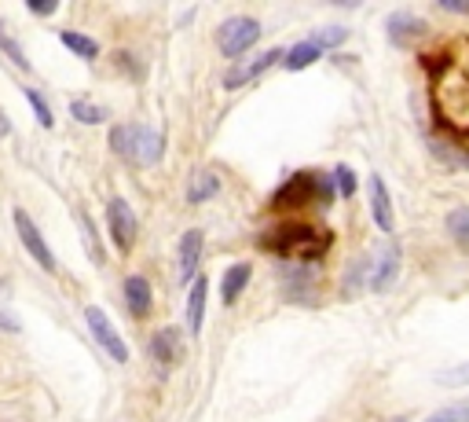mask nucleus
I'll return each mask as SVG.
<instances>
[{
    "label": "nucleus",
    "mask_w": 469,
    "mask_h": 422,
    "mask_svg": "<svg viewBox=\"0 0 469 422\" xmlns=\"http://www.w3.org/2000/svg\"><path fill=\"white\" fill-rule=\"evenodd\" d=\"M110 147L122 154L125 162L158 166L161 162V151H165V140H161V133H154L147 125H117L110 133Z\"/></svg>",
    "instance_id": "f257e3e1"
},
{
    "label": "nucleus",
    "mask_w": 469,
    "mask_h": 422,
    "mask_svg": "<svg viewBox=\"0 0 469 422\" xmlns=\"http://www.w3.org/2000/svg\"><path fill=\"white\" fill-rule=\"evenodd\" d=\"M257 37H261V23H257V19L234 15V19H227V23L220 26L216 44H220V51H224L227 60H239V56H246V51L257 44Z\"/></svg>",
    "instance_id": "f03ea898"
},
{
    "label": "nucleus",
    "mask_w": 469,
    "mask_h": 422,
    "mask_svg": "<svg viewBox=\"0 0 469 422\" xmlns=\"http://www.w3.org/2000/svg\"><path fill=\"white\" fill-rule=\"evenodd\" d=\"M85 324H88L96 345H99L114 363H125V360H129V345H125V338L117 335V327L110 324V316H106L99 305H88V308H85Z\"/></svg>",
    "instance_id": "7ed1b4c3"
},
{
    "label": "nucleus",
    "mask_w": 469,
    "mask_h": 422,
    "mask_svg": "<svg viewBox=\"0 0 469 422\" xmlns=\"http://www.w3.org/2000/svg\"><path fill=\"white\" fill-rule=\"evenodd\" d=\"M279 239H264V246L268 250H279L282 257H301V261H316L326 246H312V228H305V225H290V228H282V232H275Z\"/></svg>",
    "instance_id": "20e7f679"
},
{
    "label": "nucleus",
    "mask_w": 469,
    "mask_h": 422,
    "mask_svg": "<svg viewBox=\"0 0 469 422\" xmlns=\"http://www.w3.org/2000/svg\"><path fill=\"white\" fill-rule=\"evenodd\" d=\"M400 276V246L396 243H385L371 261H367V272H363V283H367V290H374V294H382V290H389L392 287V280Z\"/></svg>",
    "instance_id": "39448f33"
},
{
    "label": "nucleus",
    "mask_w": 469,
    "mask_h": 422,
    "mask_svg": "<svg viewBox=\"0 0 469 422\" xmlns=\"http://www.w3.org/2000/svg\"><path fill=\"white\" fill-rule=\"evenodd\" d=\"M106 228L114 235L117 250H122V253L133 250V243H136V214H133V206L125 198H110V206H106Z\"/></svg>",
    "instance_id": "423d86ee"
},
{
    "label": "nucleus",
    "mask_w": 469,
    "mask_h": 422,
    "mask_svg": "<svg viewBox=\"0 0 469 422\" xmlns=\"http://www.w3.org/2000/svg\"><path fill=\"white\" fill-rule=\"evenodd\" d=\"M12 221H15V232H19L23 246L30 250V257L37 261V265H41L44 272H55V253H51V246L44 243L41 228L30 221V214H26V209H15V214H12Z\"/></svg>",
    "instance_id": "0eeeda50"
},
{
    "label": "nucleus",
    "mask_w": 469,
    "mask_h": 422,
    "mask_svg": "<svg viewBox=\"0 0 469 422\" xmlns=\"http://www.w3.org/2000/svg\"><path fill=\"white\" fill-rule=\"evenodd\" d=\"M202 250H206V235H202L198 228L184 232V239H180V280H184V283H191V276L198 272Z\"/></svg>",
    "instance_id": "6e6552de"
},
{
    "label": "nucleus",
    "mask_w": 469,
    "mask_h": 422,
    "mask_svg": "<svg viewBox=\"0 0 469 422\" xmlns=\"http://www.w3.org/2000/svg\"><path fill=\"white\" fill-rule=\"evenodd\" d=\"M151 356H154V363H161V367L180 363V356H184V342H180V335H176L172 327L158 331V335L151 338Z\"/></svg>",
    "instance_id": "1a4fd4ad"
},
{
    "label": "nucleus",
    "mask_w": 469,
    "mask_h": 422,
    "mask_svg": "<svg viewBox=\"0 0 469 422\" xmlns=\"http://www.w3.org/2000/svg\"><path fill=\"white\" fill-rule=\"evenodd\" d=\"M279 60H286V51H279V48H271V51H264V56H257L253 63H246V67H239V70H231L227 78H224V85L227 88H239V85H246V81H253V78H261L268 67H275Z\"/></svg>",
    "instance_id": "9d476101"
},
{
    "label": "nucleus",
    "mask_w": 469,
    "mask_h": 422,
    "mask_svg": "<svg viewBox=\"0 0 469 422\" xmlns=\"http://www.w3.org/2000/svg\"><path fill=\"white\" fill-rule=\"evenodd\" d=\"M371 214H374V225L382 232H392L396 221H392V198H389V188L382 177H371Z\"/></svg>",
    "instance_id": "9b49d317"
},
{
    "label": "nucleus",
    "mask_w": 469,
    "mask_h": 422,
    "mask_svg": "<svg viewBox=\"0 0 469 422\" xmlns=\"http://www.w3.org/2000/svg\"><path fill=\"white\" fill-rule=\"evenodd\" d=\"M389 37L396 41V44H407L410 37H418L422 30H426V23L418 19V15H410V12H396V15H389Z\"/></svg>",
    "instance_id": "f8f14e48"
},
{
    "label": "nucleus",
    "mask_w": 469,
    "mask_h": 422,
    "mask_svg": "<svg viewBox=\"0 0 469 422\" xmlns=\"http://www.w3.org/2000/svg\"><path fill=\"white\" fill-rule=\"evenodd\" d=\"M206 294H209V283H206V280H195V283H191V294H188V327H191V335H202Z\"/></svg>",
    "instance_id": "ddd939ff"
},
{
    "label": "nucleus",
    "mask_w": 469,
    "mask_h": 422,
    "mask_svg": "<svg viewBox=\"0 0 469 422\" xmlns=\"http://www.w3.org/2000/svg\"><path fill=\"white\" fill-rule=\"evenodd\" d=\"M125 301H129V312L133 316H147L151 312V283L143 276H129L125 280Z\"/></svg>",
    "instance_id": "4468645a"
},
{
    "label": "nucleus",
    "mask_w": 469,
    "mask_h": 422,
    "mask_svg": "<svg viewBox=\"0 0 469 422\" xmlns=\"http://www.w3.org/2000/svg\"><path fill=\"white\" fill-rule=\"evenodd\" d=\"M216 191H220V177H216V173H209V170H202V173H195V177H191V184H188V202H191V206H198V202L213 198Z\"/></svg>",
    "instance_id": "2eb2a0df"
},
{
    "label": "nucleus",
    "mask_w": 469,
    "mask_h": 422,
    "mask_svg": "<svg viewBox=\"0 0 469 422\" xmlns=\"http://www.w3.org/2000/svg\"><path fill=\"white\" fill-rule=\"evenodd\" d=\"M246 283H250V265H231L227 272H224V283H220V290H224V301L227 305H234V298H239L243 290H246Z\"/></svg>",
    "instance_id": "dca6fc26"
},
{
    "label": "nucleus",
    "mask_w": 469,
    "mask_h": 422,
    "mask_svg": "<svg viewBox=\"0 0 469 422\" xmlns=\"http://www.w3.org/2000/svg\"><path fill=\"white\" fill-rule=\"evenodd\" d=\"M319 44H312V41H301V44H293L290 51H286V70H305V67H312L316 60H319Z\"/></svg>",
    "instance_id": "f3484780"
},
{
    "label": "nucleus",
    "mask_w": 469,
    "mask_h": 422,
    "mask_svg": "<svg viewBox=\"0 0 469 422\" xmlns=\"http://www.w3.org/2000/svg\"><path fill=\"white\" fill-rule=\"evenodd\" d=\"M59 41H63L74 56H81V60H96L99 56V44L92 41V37H85V33H78V30H63L59 33Z\"/></svg>",
    "instance_id": "a211bd4d"
},
{
    "label": "nucleus",
    "mask_w": 469,
    "mask_h": 422,
    "mask_svg": "<svg viewBox=\"0 0 469 422\" xmlns=\"http://www.w3.org/2000/svg\"><path fill=\"white\" fill-rule=\"evenodd\" d=\"M444 225H447V235H451L455 243L469 246V206H455Z\"/></svg>",
    "instance_id": "6ab92c4d"
},
{
    "label": "nucleus",
    "mask_w": 469,
    "mask_h": 422,
    "mask_svg": "<svg viewBox=\"0 0 469 422\" xmlns=\"http://www.w3.org/2000/svg\"><path fill=\"white\" fill-rule=\"evenodd\" d=\"M312 195V177L308 173H298V177H293L279 195H275V206H286L290 198H298V202H305Z\"/></svg>",
    "instance_id": "aec40b11"
},
{
    "label": "nucleus",
    "mask_w": 469,
    "mask_h": 422,
    "mask_svg": "<svg viewBox=\"0 0 469 422\" xmlns=\"http://www.w3.org/2000/svg\"><path fill=\"white\" fill-rule=\"evenodd\" d=\"M426 422H469V400H458V404H447L440 411H433Z\"/></svg>",
    "instance_id": "412c9836"
},
{
    "label": "nucleus",
    "mask_w": 469,
    "mask_h": 422,
    "mask_svg": "<svg viewBox=\"0 0 469 422\" xmlns=\"http://www.w3.org/2000/svg\"><path fill=\"white\" fill-rule=\"evenodd\" d=\"M70 115H74L81 125H99V122H103V111L96 107V103H88V99H74V103H70Z\"/></svg>",
    "instance_id": "4be33fe9"
},
{
    "label": "nucleus",
    "mask_w": 469,
    "mask_h": 422,
    "mask_svg": "<svg viewBox=\"0 0 469 422\" xmlns=\"http://www.w3.org/2000/svg\"><path fill=\"white\" fill-rule=\"evenodd\" d=\"M345 41H348V30H345V26H323V30L312 33V44H319V48H337V44H345Z\"/></svg>",
    "instance_id": "5701e85b"
},
{
    "label": "nucleus",
    "mask_w": 469,
    "mask_h": 422,
    "mask_svg": "<svg viewBox=\"0 0 469 422\" xmlns=\"http://www.w3.org/2000/svg\"><path fill=\"white\" fill-rule=\"evenodd\" d=\"M437 386H469V363H458V367H447V372L437 375Z\"/></svg>",
    "instance_id": "b1692460"
},
{
    "label": "nucleus",
    "mask_w": 469,
    "mask_h": 422,
    "mask_svg": "<svg viewBox=\"0 0 469 422\" xmlns=\"http://www.w3.org/2000/svg\"><path fill=\"white\" fill-rule=\"evenodd\" d=\"M0 331H8V335L19 331V316L8 312V287L5 283H0Z\"/></svg>",
    "instance_id": "393cba45"
},
{
    "label": "nucleus",
    "mask_w": 469,
    "mask_h": 422,
    "mask_svg": "<svg viewBox=\"0 0 469 422\" xmlns=\"http://www.w3.org/2000/svg\"><path fill=\"white\" fill-rule=\"evenodd\" d=\"M334 188L341 191V198H352L356 195V173H352L348 166H337L334 170Z\"/></svg>",
    "instance_id": "a878e982"
},
{
    "label": "nucleus",
    "mask_w": 469,
    "mask_h": 422,
    "mask_svg": "<svg viewBox=\"0 0 469 422\" xmlns=\"http://www.w3.org/2000/svg\"><path fill=\"white\" fill-rule=\"evenodd\" d=\"M26 99H30V107H33L37 122H41L44 129H51V122H55V118H51V107H48V103L41 99V92H37V88H26Z\"/></svg>",
    "instance_id": "bb28decb"
},
{
    "label": "nucleus",
    "mask_w": 469,
    "mask_h": 422,
    "mask_svg": "<svg viewBox=\"0 0 469 422\" xmlns=\"http://www.w3.org/2000/svg\"><path fill=\"white\" fill-rule=\"evenodd\" d=\"M0 48H5L8 56L15 60V67H19V70H30V60L23 56V48H19V44H15V41H12L8 33H5V26H0Z\"/></svg>",
    "instance_id": "cd10ccee"
},
{
    "label": "nucleus",
    "mask_w": 469,
    "mask_h": 422,
    "mask_svg": "<svg viewBox=\"0 0 469 422\" xmlns=\"http://www.w3.org/2000/svg\"><path fill=\"white\" fill-rule=\"evenodd\" d=\"M78 225H81V232H85V246H88V253L99 261V250H96V228H92V221L85 217V209H78Z\"/></svg>",
    "instance_id": "c85d7f7f"
},
{
    "label": "nucleus",
    "mask_w": 469,
    "mask_h": 422,
    "mask_svg": "<svg viewBox=\"0 0 469 422\" xmlns=\"http://www.w3.org/2000/svg\"><path fill=\"white\" fill-rule=\"evenodd\" d=\"M30 12H33V15H51L55 5H51V0H30Z\"/></svg>",
    "instance_id": "c756f323"
},
{
    "label": "nucleus",
    "mask_w": 469,
    "mask_h": 422,
    "mask_svg": "<svg viewBox=\"0 0 469 422\" xmlns=\"http://www.w3.org/2000/svg\"><path fill=\"white\" fill-rule=\"evenodd\" d=\"M444 12H469V0H440Z\"/></svg>",
    "instance_id": "7c9ffc66"
},
{
    "label": "nucleus",
    "mask_w": 469,
    "mask_h": 422,
    "mask_svg": "<svg viewBox=\"0 0 469 422\" xmlns=\"http://www.w3.org/2000/svg\"><path fill=\"white\" fill-rule=\"evenodd\" d=\"M8 133H12V122H8V115H5V111H0V140H5Z\"/></svg>",
    "instance_id": "2f4dec72"
},
{
    "label": "nucleus",
    "mask_w": 469,
    "mask_h": 422,
    "mask_svg": "<svg viewBox=\"0 0 469 422\" xmlns=\"http://www.w3.org/2000/svg\"><path fill=\"white\" fill-rule=\"evenodd\" d=\"M396 422H407V418H396Z\"/></svg>",
    "instance_id": "473e14b6"
}]
</instances>
